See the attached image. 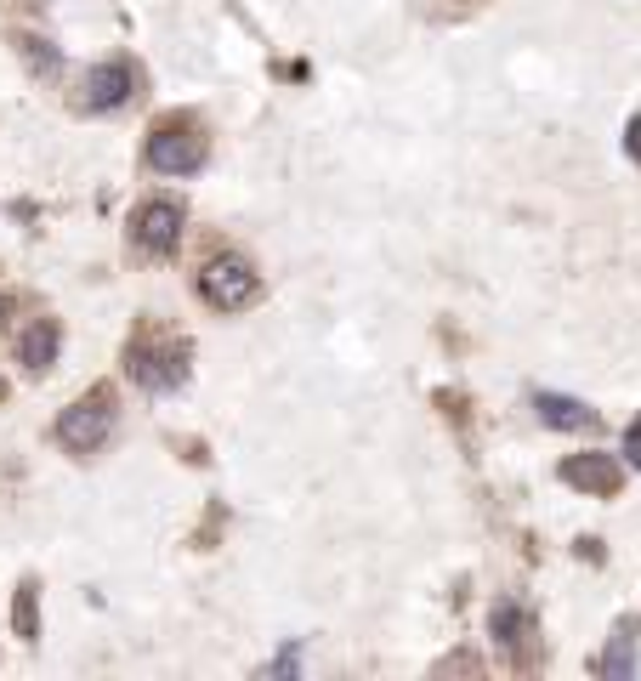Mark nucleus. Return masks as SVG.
Segmentation results:
<instances>
[{
  "label": "nucleus",
  "instance_id": "4468645a",
  "mask_svg": "<svg viewBox=\"0 0 641 681\" xmlns=\"http://www.w3.org/2000/svg\"><path fill=\"white\" fill-rule=\"evenodd\" d=\"M624 148H630V159H641V114L630 120V131H624Z\"/></svg>",
  "mask_w": 641,
  "mask_h": 681
},
{
  "label": "nucleus",
  "instance_id": "f03ea898",
  "mask_svg": "<svg viewBox=\"0 0 641 681\" xmlns=\"http://www.w3.org/2000/svg\"><path fill=\"white\" fill-rule=\"evenodd\" d=\"M148 165L165 176H182V171H199L205 165V137H199V125L193 120H165L148 137Z\"/></svg>",
  "mask_w": 641,
  "mask_h": 681
},
{
  "label": "nucleus",
  "instance_id": "39448f33",
  "mask_svg": "<svg viewBox=\"0 0 641 681\" xmlns=\"http://www.w3.org/2000/svg\"><path fill=\"white\" fill-rule=\"evenodd\" d=\"M182 358L188 352L182 347H154V341H131V375H137L142 386H154V392H165V386L182 381Z\"/></svg>",
  "mask_w": 641,
  "mask_h": 681
},
{
  "label": "nucleus",
  "instance_id": "7ed1b4c3",
  "mask_svg": "<svg viewBox=\"0 0 641 681\" xmlns=\"http://www.w3.org/2000/svg\"><path fill=\"white\" fill-rule=\"evenodd\" d=\"M261 279L250 273V262H239V256H222V262H210L205 273H199V296L210 301V307H222V313H233V307H244V301H256Z\"/></svg>",
  "mask_w": 641,
  "mask_h": 681
},
{
  "label": "nucleus",
  "instance_id": "0eeeda50",
  "mask_svg": "<svg viewBox=\"0 0 641 681\" xmlns=\"http://www.w3.org/2000/svg\"><path fill=\"white\" fill-rule=\"evenodd\" d=\"M131 97V69L125 63H103V69L86 74V103L91 108H120Z\"/></svg>",
  "mask_w": 641,
  "mask_h": 681
},
{
  "label": "nucleus",
  "instance_id": "9d476101",
  "mask_svg": "<svg viewBox=\"0 0 641 681\" xmlns=\"http://www.w3.org/2000/svg\"><path fill=\"white\" fill-rule=\"evenodd\" d=\"M52 358H57V324H52V318H40L35 330L23 335V364H29V369H46Z\"/></svg>",
  "mask_w": 641,
  "mask_h": 681
},
{
  "label": "nucleus",
  "instance_id": "1a4fd4ad",
  "mask_svg": "<svg viewBox=\"0 0 641 681\" xmlns=\"http://www.w3.org/2000/svg\"><path fill=\"white\" fill-rule=\"evenodd\" d=\"M636 636H641L636 625L613 630V647H607V659L596 664V670H602V676H630V670H636V653H630V647H636Z\"/></svg>",
  "mask_w": 641,
  "mask_h": 681
},
{
  "label": "nucleus",
  "instance_id": "6e6552de",
  "mask_svg": "<svg viewBox=\"0 0 641 681\" xmlns=\"http://www.w3.org/2000/svg\"><path fill=\"white\" fill-rule=\"evenodd\" d=\"M534 409H539L545 426H556V432H585L590 420H596V409H585L579 398H562V392H539Z\"/></svg>",
  "mask_w": 641,
  "mask_h": 681
},
{
  "label": "nucleus",
  "instance_id": "423d86ee",
  "mask_svg": "<svg viewBox=\"0 0 641 681\" xmlns=\"http://www.w3.org/2000/svg\"><path fill=\"white\" fill-rule=\"evenodd\" d=\"M562 483L590 494H619V466L607 454H573V460H562Z\"/></svg>",
  "mask_w": 641,
  "mask_h": 681
},
{
  "label": "nucleus",
  "instance_id": "ddd939ff",
  "mask_svg": "<svg viewBox=\"0 0 641 681\" xmlns=\"http://www.w3.org/2000/svg\"><path fill=\"white\" fill-rule=\"evenodd\" d=\"M624 460H630V466H641V420L624 432Z\"/></svg>",
  "mask_w": 641,
  "mask_h": 681
},
{
  "label": "nucleus",
  "instance_id": "9b49d317",
  "mask_svg": "<svg viewBox=\"0 0 641 681\" xmlns=\"http://www.w3.org/2000/svg\"><path fill=\"white\" fill-rule=\"evenodd\" d=\"M494 642H505V647L522 642V608L517 602H500V608H494Z\"/></svg>",
  "mask_w": 641,
  "mask_h": 681
},
{
  "label": "nucleus",
  "instance_id": "20e7f679",
  "mask_svg": "<svg viewBox=\"0 0 641 681\" xmlns=\"http://www.w3.org/2000/svg\"><path fill=\"white\" fill-rule=\"evenodd\" d=\"M131 233H137L142 250H154V256H165V250L182 245V205H171V199H154V205L137 210V222H131Z\"/></svg>",
  "mask_w": 641,
  "mask_h": 681
},
{
  "label": "nucleus",
  "instance_id": "f8f14e48",
  "mask_svg": "<svg viewBox=\"0 0 641 681\" xmlns=\"http://www.w3.org/2000/svg\"><path fill=\"white\" fill-rule=\"evenodd\" d=\"M18 636H23V642H35V636H40V625H35V585H23V591H18Z\"/></svg>",
  "mask_w": 641,
  "mask_h": 681
},
{
  "label": "nucleus",
  "instance_id": "f257e3e1",
  "mask_svg": "<svg viewBox=\"0 0 641 681\" xmlns=\"http://www.w3.org/2000/svg\"><path fill=\"white\" fill-rule=\"evenodd\" d=\"M114 432V392L108 386H91L80 403H69L63 409V420H57V443L74 454H91L103 449V437Z\"/></svg>",
  "mask_w": 641,
  "mask_h": 681
}]
</instances>
